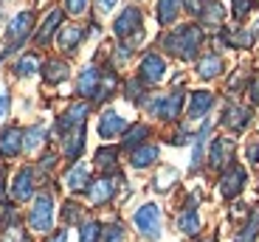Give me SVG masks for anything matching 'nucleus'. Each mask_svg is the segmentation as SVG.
I'll use <instances>...</instances> for the list:
<instances>
[{
    "mask_svg": "<svg viewBox=\"0 0 259 242\" xmlns=\"http://www.w3.org/2000/svg\"><path fill=\"white\" fill-rule=\"evenodd\" d=\"M217 39H220L226 48H234V51H248V48L256 42L251 28H226V26L217 31Z\"/></svg>",
    "mask_w": 259,
    "mask_h": 242,
    "instance_id": "393cba45",
    "label": "nucleus"
},
{
    "mask_svg": "<svg viewBox=\"0 0 259 242\" xmlns=\"http://www.w3.org/2000/svg\"><path fill=\"white\" fill-rule=\"evenodd\" d=\"M65 17L68 14L62 12V6L59 9H48L46 12V17L37 23V31H34V37H31V42H34V48H48L57 39V31L65 26Z\"/></svg>",
    "mask_w": 259,
    "mask_h": 242,
    "instance_id": "f8f14e48",
    "label": "nucleus"
},
{
    "mask_svg": "<svg viewBox=\"0 0 259 242\" xmlns=\"http://www.w3.org/2000/svg\"><path fill=\"white\" fill-rule=\"evenodd\" d=\"M161 161V147L147 141V144L136 147V150L130 152V166L133 169H149V166H155Z\"/></svg>",
    "mask_w": 259,
    "mask_h": 242,
    "instance_id": "c85d7f7f",
    "label": "nucleus"
},
{
    "mask_svg": "<svg viewBox=\"0 0 259 242\" xmlns=\"http://www.w3.org/2000/svg\"><path fill=\"white\" fill-rule=\"evenodd\" d=\"M0 242H34V234L20 225V228H12V231H0Z\"/></svg>",
    "mask_w": 259,
    "mask_h": 242,
    "instance_id": "37998d69",
    "label": "nucleus"
},
{
    "mask_svg": "<svg viewBox=\"0 0 259 242\" xmlns=\"http://www.w3.org/2000/svg\"><path fill=\"white\" fill-rule=\"evenodd\" d=\"M93 6H96L99 14H113V9L118 6V0H93Z\"/></svg>",
    "mask_w": 259,
    "mask_h": 242,
    "instance_id": "09e8293b",
    "label": "nucleus"
},
{
    "mask_svg": "<svg viewBox=\"0 0 259 242\" xmlns=\"http://www.w3.org/2000/svg\"><path fill=\"white\" fill-rule=\"evenodd\" d=\"M175 180H178V169L175 166H163L161 172L155 175V191H169L172 186H175Z\"/></svg>",
    "mask_w": 259,
    "mask_h": 242,
    "instance_id": "4c0bfd02",
    "label": "nucleus"
},
{
    "mask_svg": "<svg viewBox=\"0 0 259 242\" xmlns=\"http://www.w3.org/2000/svg\"><path fill=\"white\" fill-rule=\"evenodd\" d=\"M248 183V172L242 169L237 161H234L228 169L220 172V180H217V186H220V195L226 197V200H234V197H240L242 189H245Z\"/></svg>",
    "mask_w": 259,
    "mask_h": 242,
    "instance_id": "f3484780",
    "label": "nucleus"
},
{
    "mask_svg": "<svg viewBox=\"0 0 259 242\" xmlns=\"http://www.w3.org/2000/svg\"><path fill=\"white\" fill-rule=\"evenodd\" d=\"M226 71V59L220 51H203L200 57L194 59V73L203 79V82H211V79L223 76Z\"/></svg>",
    "mask_w": 259,
    "mask_h": 242,
    "instance_id": "b1692460",
    "label": "nucleus"
},
{
    "mask_svg": "<svg viewBox=\"0 0 259 242\" xmlns=\"http://www.w3.org/2000/svg\"><path fill=\"white\" fill-rule=\"evenodd\" d=\"M0 3H3V0H0Z\"/></svg>",
    "mask_w": 259,
    "mask_h": 242,
    "instance_id": "052dcab7",
    "label": "nucleus"
},
{
    "mask_svg": "<svg viewBox=\"0 0 259 242\" xmlns=\"http://www.w3.org/2000/svg\"><path fill=\"white\" fill-rule=\"evenodd\" d=\"M259 239V209L248 214V220L242 223V228L234 234V242H256Z\"/></svg>",
    "mask_w": 259,
    "mask_h": 242,
    "instance_id": "c9c22d12",
    "label": "nucleus"
},
{
    "mask_svg": "<svg viewBox=\"0 0 259 242\" xmlns=\"http://www.w3.org/2000/svg\"><path fill=\"white\" fill-rule=\"evenodd\" d=\"M234 155H237V144H234V138L228 135H217L208 141V150H206V164L208 169L214 172H223L234 164Z\"/></svg>",
    "mask_w": 259,
    "mask_h": 242,
    "instance_id": "9b49d317",
    "label": "nucleus"
},
{
    "mask_svg": "<svg viewBox=\"0 0 259 242\" xmlns=\"http://www.w3.org/2000/svg\"><path fill=\"white\" fill-rule=\"evenodd\" d=\"M251 31H253V39H259V23H256V26L251 28Z\"/></svg>",
    "mask_w": 259,
    "mask_h": 242,
    "instance_id": "6e6d98bb",
    "label": "nucleus"
},
{
    "mask_svg": "<svg viewBox=\"0 0 259 242\" xmlns=\"http://www.w3.org/2000/svg\"><path fill=\"white\" fill-rule=\"evenodd\" d=\"M34 31H37V12L34 9H23V12L12 14L9 23L3 26V37H0L3 39V48L0 51L6 54V57L23 51L26 42L34 37Z\"/></svg>",
    "mask_w": 259,
    "mask_h": 242,
    "instance_id": "f03ea898",
    "label": "nucleus"
},
{
    "mask_svg": "<svg viewBox=\"0 0 259 242\" xmlns=\"http://www.w3.org/2000/svg\"><path fill=\"white\" fill-rule=\"evenodd\" d=\"M84 37H88V28L84 26H79V23H65V26L57 31V39H54V42H57L59 54L68 59V57H73V54L82 48Z\"/></svg>",
    "mask_w": 259,
    "mask_h": 242,
    "instance_id": "2eb2a0df",
    "label": "nucleus"
},
{
    "mask_svg": "<svg viewBox=\"0 0 259 242\" xmlns=\"http://www.w3.org/2000/svg\"><path fill=\"white\" fill-rule=\"evenodd\" d=\"M57 200H54L51 189H39L34 195V200L26 209V228L37 236H48L54 231V223H57Z\"/></svg>",
    "mask_w": 259,
    "mask_h": 242,
    "instance_id": "7ed1b4c3",
    "label": "nucleus"
},
{
    "mask_svg": "<svg viewBox=\"0 0 259 242\" xmlns=\"http://www.w3.org/2000/svg\"><path fill=\"white\" fill-rule=\"evenodd\" d=\"M200 242H220L217 236H206V239H200Z\"/></svg>",
    "mask_w": 259,
    "mask_h": 242,
    "instance_id": "4d7b16f0",
    "label": "nucleus"
},
{
    "mask_svg": "<svg viewBox=\"0 0 259 242\" xmlns=\"http://www.w3.org/2000/svg\"><path fill=\"white\" fill-rule=\"evenodd\" d=\"M48 127L42 124V121H37V124L26 127V132H23V155H34V152H39L42 147L48 144Z\"/></svg>",
    "mask_w": 259,
    "mask_h": 242,
    "instance_id": "2f4dec72",
    "label": "nucleus"
},
{
    "mask_svg": "<svg viewBox=\"0 0 259 242\" xmlns=\"http://www.w3.org/2000/svg\"><path fill=\"white\" fill-rule=\"evenodd\" d=\"M186 99H189V102H186V118H189V124H192V121L206 118L208 113H211V107L217 105V96H214L211 90H192Z\"/></svg>",
    "mask_w": 259,
    "mask_h": 242,
    "instance_id": "5701e85b",
    "label": "nucleus"
},
{
    "mask_svg": "<svg viewBox=\"0 0 259 242\" xmlns=\"http://www.w3.org/2000/svg\"><path fill=\"white\" fill-rule=\"evenodd\" d=\"M0 169H6V164H3V158H0Z\"/></svg>",
    "mask_w": 259,
    "mask_h": 242,
    "instance_id": "13d9d810",
    "label": "nucleus"
},
{
    "mask_svg": "<svg viewBox=\"0 0 259 242\" xmlns=\"http://www.w3.org/2000/svg\"><path fill=\"white\" fill-rule=\"evenodd\" d=\"M118 186H124V175H99L91 180V186L84 189L88 203L102 209V206H110L118 195Z\"/></svg>",
    "mask_w": 259,
    "mask_h": 242,
    "instance_id": "6e6552de",
    "label": "nucleus"
},
{
    "mask_svg": "<svg viewBox=\"0 0 259 242\" xmlns=\"http://www.w3.org/2000/svg\"><path fill=\"white\" fill-rule=\"evenodd\" d=\"M113 37L118 39V42H130V39L141 37L144 31V12L141 6H136V3H130V6H124L121 12L113 17Z\"/></svg>",
    "mask_w": 259,
    "mask_h": 242,
    "instance_id": "423d86ee",
    "label": "nucleus"
},
{
    "mask_svg": "<svg viewBox=\"0 0 259 242\" xmlns=\"http://www.w3.org/2000/svg\"><path fill=\"white\" fill-rule=\"evenodd\" d=\"M149 138H152V127H149L147 121H133V124L124 130V135H121V150L133 152L136 147L147 144Z\"/></svg>",
    "mask_w": 259,
    "mask_h": 242,
    "instance_id": "7c9ffc66",
    "label": "nucleus"
},
{
    "mask_svg": "<svg viewBox=\"0 0 259 242\" xmlns=\"http://www.w3.org/2000/svg\"><path fill=\"white\" fill-rule=\"evenodd\" d=\"M42 242H71V239H68V231H51L48 236H42Z\"/></svg>",
    "mask_w": 259,
    "mask_h": 242,
    "instance_id": "603ef678",
    "label": "nucleus"
},
{
    "mask_svg": "<svg viewBox=\"0 0 259 242\" xmlns=\"http://www.w3.org/2000/svg\"><path fill=\"white\" fill-rule=\"evenodd\" d=\"M57 164H59V155L54 150H46L42 155H39V161H37V175H51L54 169H57Z\"/></svg>",
    "mask_w": 259,
    "mask_h": 242,
    "instance_id": "79ce46f5",
    "label": "nucleus"
},
{
    "mask_svg": "<svg viewBox=\"0 0 259 242\" xmlns=\"http://www.w3.org/2000/svg\"><path fill=\"white\" fill-rule=\"evenodd\" d=\"M93 175H91V164L76 161V164H68V169L62 172V186L71 195H84V189L91 186Z\"/></svg>",
    "mask_w": 259,
    "mask_h": 242,
    "instance_id": "a211bd4d",
    "label": "nucleus"
},
{
    "mask_svg": "<svg viewBox=\"0 0 259 242\" xmlns=\"http://www.w3.org/2000/svg\"><path fill=\"white\" fill-rule=\"evenodd\" d=\"M99 85H102V65H99V62H91V65H84L82 71H79L73 93H76V99L93 105V96H96Z\"/></svg>",
    "mask_w": 259,
    "mask_h": 242,
    "instance_id": "dca6fc26",
    "label": "nucleus"
},
{
    "mask_svg": "<svg viewBox=\"0 0 259 242\" xmlns=\"http://www.w3.org/2000/svg\"><path fill=\"white\" fill-rule=\"evenodd\" d=\"M99 242H127V231H124V223H107L102 225V239Z\"/></svg>",
    "mask_w": 259,
    "mask_h": 242,
    "instance_id": "58836bf2",
    "label": "nucleus"
},
{
    "mask_svg": "<svg viewBox=\"0 0 259 242\" xmlns=\"http://www.w3.org/2000/svg\"><path fill=\"white\" fill-rule=\"evenodd\" d=\"M57 217H59V223H62L65 228H73V225L79 228V225L88 220V209L79 203L76 197H68V200L62 203V209L57 211Z\"/></svg>",
    "mask_w": 259,
    "mask_h": 242,
    "instance_id": "c756f323",
    "label": "nucleus"
},
{
    "mask_svg": "<svg viewBox=\"0 0 259 242\" xmlns=\"http://www.w3.org/2000/svg\"><path fill=\"white\" fill-rule=\"evenodd\" d=\"M248 99H251V105H259V76L248 82Z\"/></svg>",
    "mask_w": 259,
    "mask_h": 242,
    "instance_id": "8fccbe9b",
    "label": "nucleus"
},
{
    "mask_svg": "<svg viewBox=\"0 0 259 242\" xmlns=\"http://www.w3.org/2000/svg\"><path fill=\"white\" fill-rule=\"evenodd\" d=\"M102 239V223L99 220H84L79 225V242H99Z\"/></svg>",
    "mask_w": 259,
    "mask_h": 242,
    "instance_id": "e433bc0d",
    "label": "nucleus"
},
{
    "mask_svg": "<svg viewBox=\"0 0 259 242\" xmlns=\"http://www.w3.org/2000/svg\"><path fill=\"white\" fill-rule=\"evenodd\" d=\"M149 87L144 85L141 79L138 76H130V79H124L121 82V93H124V99H127V102H133V105H138L141 107L144 102H147V96H149Z\"/></svg>",
    "mask_w": 259,
    "mask_h": 242,
    "instance_id": "f704fd0d",
    "label": "nucleus"
},
{
    "mask_svg": "<svg viewBox=\"0 0 259 242\" xmlns=\"http://www.w3.org/2000/svg\"><path fill=\"white\" fill-rule=\"evenodd\" d=\"M9 116H12V90L6 82H0V127L9 124Z\"/></svg>",
    "mask_w": 259,
    "mask_h": 242,
    "instance_id": "a19ab883",
    "label": "nucleus"
},
{
    "mask_svg": "<svg viewBox=\"0 0 259 242\" xmlns=\"http://www.w3.org/2000/svg\"><path fill=\"white\" fill-rule=\"evenodd\" d=\"M39 65H42V57L37 51H23L12 62V73L17 79H31L34 73H39Z\"/></svg>",
    "mask_w": 259,
    "mask_h": 242,
    "instance_id": "473e14b6",
    "label": "nucleus"
},
{
    "mask_svg": "<svg viewBox=\"0 0 259 242\" xmlns=\"http://www.w3.org/2000/svg\"><path fill=\"white\" fill-rule=\"evenodd\" d=\"M203 42H206V31L197 23H181L172 26L161 34L158 45L161 51H166L169 57L181 59V62H194L203 54Z\"/></svg>",
    "mask_w": 259,
    "mask_h": 242,
    "instance_id": "f257e3e1",
    "label": "nucleus"
},
{
    "mask_svg": "<svg viewBox=\"0 0 259 242\" xmlns=\"http://www.w3.org/2000/svg\"><path fill=\"white\" fill-rule=\"evenodd\" d=\"M130 127V121L116 110V107H104L99 113V124H96V132L102 141H116V138L124 135V130Z\"/></svg>",
    "mask_w": 259,
    "mask_h": 242,
    "instance_id": "4468645a",
    "label": "nucleus"
},
{
    "mask_svg": "<svg viewBox=\"0 0 259 242\" xmlns=\"http://www.w3.org/2000/svg\"><path fill=\"white\" fill-rule=\"evenodd\" d=\"M169 65H166V57L161 51H147L141 59H138V68H136V76L141 79L147 87H158L166 79Z\"/></svg>",
    "mask_w": 259,
    "mask_h": 242,
    "instance_id": "9d476101",
    "label": "nucleus"
},
{
    "mask_svg": "<svg viewBox=\"0 0 259 242\" xmlns=\"http://www.w3.org/2000/svg\"><path fill=\"white\" fill-rule=\"evenodd\" d=\"M3 20H6V12H3V3H0V26H3Z\"/></svg>",
    "mask_w": 259,
    "mask_h": 242,
    "instance_id": "864d4df0",
    "label": "nucleus"
},
{
    "mask_svg": "<svg viewBox=\"0 0 259 242\" xmlns=\"http://www.w3.org/2000/svg\"><path fill=\"white\" fill-rule=\"evenodd\" d=\"M39 76H42L46 85L57 87V85H62V82L71 79V62L65 57H46L42 65H39Z\"/></svg>",
    "mask_w": 259,
    "mask_h": 242,
    "instance_id": "4be33fe9",
    "label": "nucleus"
},
{
    "mask_svg": "<svg viewBox=\"0 0 259 242\" xmlns=\"http://www.w3.org/2000/svg\"><path fill=\"white\" fill-rule=\"evenodd\" d=\"M93 0H62V12L68 17H84V14L91 12Z\"/></svg>",
    "mask_w": 259,
    "mask_h": 242,
    "instance_id": "ea45409f",
    "label": "nucleus"
},
{
    "mask_svg": "<svg viewBox=\"0 0 259 242\" xmlns=\"http://www.w3.org/2000/svg\"><path fill=\"white\" fill-rule=\"evenodd\" d=\"M175 225H178V234H183V236H197L203 231V220H200V211H197V195H192L186 200Z\"/></svg>",
    "mask_w": 259,
    "mask_h": 242,
    "instance_id": "412c9836",
    "label": "nucleus"
},
{
    "mask_svg": "<svg viewBox=\"0 0 259 242\" xmlns=\"http://www.w3.org/2000/svg\"><path fill=\"white\" fill-rule=\"evenodd\" d=\"M26 223V214L20 211L17 203L6 200V203L0 206V231H12V228H20V225Z\"/></svg>",
    "mask_w": 259,
    "mask_h": 242,
    "instance_id": "72a5a7b5",
    "label": "nucleus"
},
{
    "mask_svg": "<svg viewBox=\"0 0 259 242\" xmlns=\"http://www.w3.org/2000/svg\"><path fill=\"white\" fill-rule=\"evenodd\" d=\"M251 121H253V110H251V107L240 105V102H228V105L223 107L220 124L226 127L228 132H234V135L245 132L248 127H251Z\"/></svg>",
    "mask_w": 259,
    "mask_h": 242,
    "instance_id": "ddd939ff",
    "label": "nucleus"
},
{
    "mask_svg": "<svg viewBox=\"0 0 259 242\" xmlns=\"http://www.w3.org/2000/svg\"><path fill=\"white\" fill-rule=\"evenodd\" d=\"M181 14H183V0H155V20L163 31L178 26Z\"/></svg>",
    "mask_w": 259,
    "mask_h": 242,
    "instance_id": "bb28decb",
    "label": "nucleus"
},
{
    "mask_svg": "<svg viewBox=\"0 0 259 242\" xmlns=\"http://www.w3.org/2000/svg\"><path fill=\"white\" fill-rule=\"evenodd\" d=\"M37 191H39L37 169H34L31 164H26V166H20V169H14L12 180H9V200H12V203H17V206L31 203Z\"/></svg>",
    "mask_w": 259,
    "mask_h": 242,
    "instance_id": "0eeeda50",
    "label": "nucleus"
},
{
    "mask_svg": "<svg viewBox=\"0 0 259 242\" xmlns=\"http://www.w3.org/2000/svg\"><path fill=\"white\" fill-rule=\"evenodd\" d=\"M6 59H9V57H6L3 51H0V71H3V62H6Z\"/></svg>",
    "mask_w": 259,
    "mask_h": 242,
    "instance_id": "5fc2aeb1",
    "label": "nucleus"
},
{
    "mask_svg": "<svg viewBox=\"0 0 259 242\" xmlns=\"http://www.w3.org/2000/svg\"><path fill=\"white\" fill-rule=\"evenodd\" d=\"M208 3H211V0H183V12H189V17H200V12L203 9L208 6Z\"/></svg>",
    "mask_w": 259,
    "mask_h": 242,
    "instance_id": "49530a36",
    "label": "nucleus"
},
{
    "mask_svg": "<svg viewBox=\"0 0 259 242\" xmlns=\"http://www.w3.org/2000/svg\"><path fill=\"white\" fill-rule=\"evenodd\" d=\"M186 96L189 93L183 87H175V90H166V93H149L141 107L147 110L149 118H158L163 124H175L181 113L186 110Z\"/></svg>",
    "mask_w": 259,
    "mask_h": 242,
    "instance_id": "20e7f679",
    "label": "nucleus"
},
{
    "mask_svg": "<svg viewBox=\"0 0 259 242\" xmlns=\"http://www.w3.org/2000/svg\"><path fill=\"white\" fill-rule=\"evenodd\" d=\"M9 200V180H6V169H0V206Z\"/></svg>",
    "mask_w": 259,
    "mask_h": 242,
    "instance_id": "3c124183",
    "label": "nucleus"
},
{
    "mask_svg": "<svg viewBox=\"0 0 259 242\" xmlns=\"http://www.w3.org/2000/svg\"><path fill=\"white\" fill-rule=\"evenodd\" d=\"M253 3H256V0H231V14H234V20H245L248 14H251Z\"/></svg>",
    "mask_w": 259,
    "mask_h": 242,
    "instance_id": "a18cd8bd",
    "label": "nucleus"
},
{
    "mask_svg": "<svg viewBox=\"0 0 259 242\" xmlns=\"http://www.w3.org/2000/svg\"><path fill=\"white\" fill-rule=\"evenodd\" d=\"M203 31H220L223 23H226V6H223L220 0H211L206 9L200 12V17L194 20Z\"/></svg>",
    "mask_w": 259,
    "mask_h": 242,
    "instance_id": "cd10ccee",
    "label": "nucleus"
},
{
    "mask_svg": "<svg viewBox=\"0 0 259 242\" xmlns=\"http://www.w3.org/2000/svg\"><path fill=\"white\" fill-rule=\"evenodd\" d=\"M133 3H141V0H133Z\"/></svg>",
    "mask_w": 259,
    "mask_h": 242,
    "instance_id": "bf43d9fd",
    "label": "nucleus"
},
{
    "mask_svg": "<svg viewBox=\"0 0 259 242\" xmlns=\"http://www.w3.org/2000/svg\"><path fill=\"white\" fill-rule=\"evenodd\" d=\"M121 147L116 144H102L93 152V169L99 175H121Z\"/></svg>",
    "mask_w": 259,
    "mask_h": 242,
    "instance_id": "6ab92c4d",
    "label": "nucleus"
},
{
    "mask_svg": "<svg viewBox=\"0 0 259 242\" xmlns=\"http://www.w3.org/2000/svg\"><path fill=\"white\" fill-rule=\"evenodd\" d=\"M23 132H26V127L20 124L0 127V158L3 161H14L23 155Z\"/></svg>",
    "mask_w": 259,
    "mask_h": 242,
    "instance_id": "aec40b11",
    "label": "nucleus"
},
{
    "mask_svg": "<svg viewBox=\"0 0 259 242\" xmlns=\"http://www.w3.org/2000/svg\"><path fill=\"white\" fill-rule=\"evenodd\" d=\"M91 110H93L91 102H82V99L71 102V105H68V107H65V110L57 116V121H54V132H57L59 138H65L68 132L84 127V124H88V116H91Z\"/></svg>",
    "mask_w": 259,
    "mask_h": 242,
    "instance_id": "1a4fd4ad",
    "label": "nucleus"
},
{
    "mask_svg": "<svg viewBox=\"0 0 259 242\" xmlns=\"http://www.w3.org/2000/svg\"><path fill=\"white\" fill-rule=\"evenodd\" d=\"M245 161H248L251 166L259 164V135H253L251 141L245 144Z\"/></svg>",
    "mask_w": 259,
    "mask_h": 242,
    "instance_id": "de8ad7c7",
    "label": "nucleus"
},
{
    "mask_svg": "<svg viewBox=\"0 0 259 242\" xmlns=\"http://www.w3.org/2000/svg\"><path fill=\"white\" fill-rule=\"evenodd\" d=\"M84 147H88V130L79 127V130L68 132V135L62 138V158L71 161V164H76V161H82Z\"/></svg>",
    "mask_w": 259,
    "mask_h": 242,
    "instance_id": "a878e982",
    "label": "nucleus"
},
{
    "mask_svg": "<svg viewBox=\"0 0 259 242\" xmlns=\"http://www.w3.org/2000/svg\"><path fill=\"white\" fill-rule=\"evenodd\" d=\"M133 225H136L138 236L147 242H155L161 239V231H163V211L158 203H141L136 209V214H133Z\"/></svg>",
    "mask_w": 259,
    "mask_h": 242,
    "instance_id": "39448f33",
    "label": "nucleus"
},
{
    "mask_svg": "<svg viewBox=\"0 0 259 242\" xmlns=\"http://www.w3.org/2000/svg\"><path fill=\"white\" fill-rule=\"evenodd\" d=\"M192 138H194V132L189 130V124H181L175 132H172L169 144H172V147H186V144H192Z\"/></svg>",
    "mask_w": 259,
    "mask_h": 242,
    "instance_id": "c03bdc74",
    "label": "nucleus"
}]
</instances>
